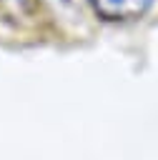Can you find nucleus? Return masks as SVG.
I'll return each instance as SVG.
<instances>
[{"label":"nucleus","instance_id":"1","mask_svg":"<svg viewBox=\"0 0 158 160\" xmlns=\"http://www.w3.org/2000/svg\"><path fill=\"white\" fill-rule=\"evenodd\" d=\"M93 12L105 22H133L140 20L153 0H88Z\"/></svg>","mask_w":158,"mask_h":160}]
</instances>
